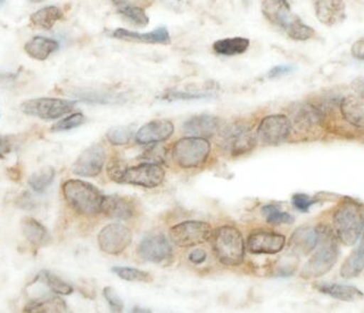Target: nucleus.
Wrapping results in <instances>:
<instances>
[{
	"label": "nucleus",
	"mask_w": 364,
	"mask_h": 313,
	"mask_svg": "<svg viewBox=\"0 0 364 313\" xmlns=\"http://www.w3.org/2000/svg\"><path fill=\"white\" fill-rule=\"evenodd\" d=\"M359 241V246L353 250L351 255L343 262L341 266V277L346 280L357 277L364 270V229Z\"/></svg>",
	"instance_id": "nucleus-27"
},
{
	"label": "nucleus",
	"mask_w": 364,
	"mask_h": 313,
	"mask_svg": "<svg viewBox=\"0 0 364 313\" xmlns=\"http://www.w3.org/2000/svg\"><path fill=\"white\" fill-rule=\"evenodd\" d=\"M211 153V144L203 137H182L173 147V159L181 169L202 166Z\"/></svg>",
	"instance_id": "nucleus-5"
},
{
	"label": "nucleus",
	"mask_w": 364,
	"mask_h": 313,
	"mask_svg": "<svg viewBox=\"0 0 364 313\" xmlns=\"http://www.w3.org/2000/svg\"><path fill=\"white\" fill-rule=\"evenodd\" d=\"M133 129L129 127H114L107 132V140L112 145H127L132 140Z\"/></svg>",
	"instance_id": "nucleus-37"
},
{
	"label": "nucleus",
	"mask_w": 364,
	"mask_h": 313,
	"mask_svg": "<svg viewBox=\"0 0 364 313\" xmlns=\"http://www.w3.org/2000/svg\"><path fill=\"white\" fill-rule=\"evenodd\" d=\"M165 169L155 163H143L137 166L125 169L120 179V184L139 186L144 188H156L163 184L165 179Z\"/></svg>",
	"instance_id": "nucleus-10"
},
{
	"label": "nucleus",
	"mask_w": 364,
	"mask_h": 313,
	"mask_svg": "<svg viewBox=\"0 0 364 313\" xmlns=\"http://www.w3.org/2000/svg\"><path fill=\"white\" fill-rule=\"evenodd\" d=\"M54 179H55V169L53 167H44L32 174L29 179V185L36 193H42L50 184L53 183Z\"/></svg>",
	"instance_id": "nucleus-34"
},
{
	"label": "nucleus",
	"mask_w": 364,
	"mask_h": 313,
	"mask_svg": "<svg viewBox=\"0 0 364 313\" xmlns=\"http://www.w3.org/2000/svg\"><path fill=\"white\" fill-rule=\"evenodd\" d=\"M112 272L121 280H127V282H153V277L149 272L144 270H137L132 267H113Z\"/></svg>",
	"instance_id": "nucleus-36"
},
{
	"label": "nucleus",
	"mask_w": 364,
	"mask_h": 313,
	"mask_svg": "<svg viewBox=\"0 0 364 313\" xmlns=\"http://www.w3.org/2000/svg\"><path fill=\"white\" fill-rule=\"evenodd\" d=\"M10 149H11V147H10L7 137L0 134V157H4L6 154H8L10 152Z\"/></svg>",
	"instance_id": "nucleus-48"
},
{
	"label": "nucleus",
	"mask_w": 364,
	"mask_h": 313,
	"mask_svg": "<svg viewBox=\"0 0 364 313\" xmlns=\"http://www.w3.org/2000/svg\"><path fill=\"white\" fill-rule=\"evenodd\" d=\"M125 169H127V167H125L122 161H111L110 164H109L107 173H108V176L110 177L112 181L120 183L121 177H122L123 174H124Z\"/></svg>",
	"instance_id": "nucleus-43"
},
{
	"label": "nucleus",
	"mask_w": 364,
	"mask_h": 313,
	"mask_svg": "<svg viewBox=\"0 0 364 313\" xmlns=\"http://www.w3.org/2000/svg\"><path fill=\"white\" fill-rule=\"evenodd\" d=\"M30 1H31V3L38 4V3H42V1H43V0H30Z\"/></svg>",
	"instance_id": "nucleus-51"
},
{
	"label": "nucleus",
	"mask_w": 364,
	"mask_h": 313,
	"mask_svg": "<svg viewBox=\"0 0 364 313\" xmlns=\"http://www.w3.org/2000/svg\"><path fill=\"white\" fill-rule=\"evenodd\" d=\"M293 70H295V68L290 65L274 66V68H271L268 76L269 78H281V76H283V75L290 74V73H292Z\"/></svg>",
	"instance_id": "nucleus-45"
},
{
	"label": "nucleus",
	"mask_w": 364,
	"mask_h": 313,
	"mask_svg": "<svg viewBox=\"0 0 364 313\" xmlns=\"http://www.w3.org/2000/svg\"><path fill=\"white\" fill-rule=\"evenodd\" d=\"M287 33L290 36L291 39L295 41H307L311 39L315 36V30L313 28L309 27L302 21L301 18L294 16L291 23L287 28Z\"/></svg>",
	"instance_id": "nucleus-33"
},
{
	"label": "nucleus",
	"mask_w": 364,
	"mask_h": 313,
	"mask_svg": "<svg viewBox=\"0 0 364 313\" xmlns=\"http://www.w3.org/2000/svg\"><path fill=\"white\" fill-rule=\"evenodd\" d=\"M250 41L246 38H228L214 42L213 51L224 56H235L244 54L250 48Z\"/></svg>",
	"instance_id": "nucleus-29"
},
{
	"label": "nucleus",
	"mask_w": 364,
	"mask_h": 313,
	"mask_svg": "<svg viewBox=\"0 0 364 313\" xmlns=\"http://www.w3.org/2000/svg\"><path fill=\"white\" fill-rule=\"evenodd\" d=\"M6 0H0V5H3V4H5Z\"/></svg>",
	"instance_id": "nucleus-52"
},
{
	"label": "nucleus",
	"mask_w": 364,
	"mask_h": 313,
	"mask_svg": "<svg viewBox=\"0 0 364 313\" xmlns=\"http://www.w3.org/2000/svg\"><path fill=\"white\" fill-rule=\"evenodd\" d=\"M318 243L314 250V254L307 260L301 276L306 280L318 278L331 272L339 258V240L335 231L326 226H318Z\"/></svg>",
	"instance_id": "nucleus-1"
},
{
	"label": "nucleus",
	"mask_w": 364,
	"mask_h": 313,
	"mask_svg": "<svg viewBox=\"0 0 364 313\" xmlns=\"http://www.w3.org/2000/svg\"><path fill=\"white\" fill-rule=\"evenodd\" d=\"M290 122L292 131L309 132L323 122V111L309 102H299L290 111Z\"/></svg>",
	"instance_id": "nucleus-13"
},
{
	"label": "nucleus",
	"mask_w": 364,
	"mask_h": 313,
	"mask_svg": "<svg viewBox=\"0 0 364 313\" xmlns=\"http://www.w3.org/2000/svg\"><path fill=\"white\" fill-rule=\"evenodd\" d=\"M262 212L266 217L267 222L273 226H281V224H292L294 222V217L288 212L283 211L280 206L267 205L262 207Z\"/></svg>",
	"instance_id": "nucleus-35"
},
{
	"label": "nucleus",
	"mask_w": 364,
	"mask_h": 313,
	"mask_svg": "<svg viewBox=\"0 0 364 313\" xmlns=\"http://www.w3.org/2000/svg\"><path fill=\"white\" fill-rule=\"evenodd\" d=\"M175 132V125L169 120H153L143 125L136 133L141 144H151L167 141Z\"/></svg>",
	"instance_id": "nucleus-16"
},
{
	"label": "nucleus",
	"mask_w": 364,
	"mask_h": 313,
	"mask_svg": "<svg viewBox=\"0 0 364 313\" xmlns=\"http://www.w3.org/2000/svg\"><path fill=\"white\" fill-rule=\"evenodd\" d=\"M22 112L43 120H55L74 110L75 102L58 98H34L21 105Z\"/></svg>",
	"instance_id": "nucleus-7"
},
{
	"label": "nucleus",
	"mask_w": 364,
	"mask_h": 313,
	"mask_svg": "<svg viewBox=\"0 0 364 313\" xmlns=\"http://www.w3.org/2000/svg\"><path fill=\"white\" fill-rule=\"evenodd\" d=\"M210 97H212V95L208 92H169L164 95L163 98L173 102V100H192V99L210 98Z\"/></svg>",
	"instance_id": "nucleus-41"
},
{
	"label": "nucleus",
	"mask_w": 364,
	"mask_h": 313,
	"mask_svg": "<svg viewBox=\"0 0 364 313\" xmlns=\"http://www.w3.org/2000/svg\"><path fill=\"white\" fill-rule=\"evenodd\" d=\"M213 229L203 221H185L171 229V239L179 248H193L211 239Z\"/></svg>",
	"instance_id": "nucleus-8"
},
{
	"label": "nucleus",
	"mask_w": 364,
	"mask_h": 313,
	"mask_svg": "<svg viewBox=\"0 0 364 313\" xmlns=\"http://www.w3.org/2000/svg\"><path fill=\"white\" fill-rule=\"evenodd\" d=\"M166 155V149L163 147H153L151 149H147L146 152L144 153L145 159H149L147 163H155L159 164V161H164V157Z\"/></svg>",
	"instance_id": "nucleus-44"
},
{
	"label": "nucleus",
	"mask_w": 364,
	"mask_h": 313,
	"mask_svg": "<svg viewBox=\"0 0 364 313\" xmlns=\"http://www.w3.org/2000/svg\"><path fill=\"white\" fill-rule=\"evenodd\" d=\"M353 88L355 94L364 96V78H355L353 82Z\"/></svg>",
	"instance_id": "nucleus-49"
},
{
	"label": "nucleus",
	"mask_w": 364,
	"mask_h": 313,
	"mask_svg": "<svg viewBox=\"0 0 364 313\" xmlns=\"http://www.w3.org/2000/svg\"><path fill=\"white\" fill-rule=\"evenodd\" d=\"M262 11L270 23L284 30L294 18L288 0H262Z\"/></svg>",
	"instance_id": "nucleus-19"
},
{
	"label": "nucleus",
	"mask_w": 364,
	"mask_h": 313,
	"mask_svg": "<svg viewBox=\"0 0 364 313\" xmlns=\"http://www.w3.org/2000/svg\"><path fill=\"white\" fill-rule=\"evenodd\" d=\"M222 122L218 117L210 115L194 116L186 121L182 125V130L190 137H203L209 139L220 132Z\"/></svg>",
	"instance_id": "nucleus-17"
},
{
	"label": "nucleus",
	"mask_w": 364,
	"mask_h": 313,
	"mask_svg": "<svg viewBox=\"0 0 364 313\" xmlns=\"http://www.w3.org/2000/svg\"><path fill=\"white\" fill-rule=\"evenodd\" d=\"M58 48L60 43L56 40L48 39L46 36H34L24 46L26 53L36 60H48V56L58 51Z\"/></svg>",
	"instance_id": "nucleus-25"
},
{
	"label": "nucleus",
	"mask_w": 364,
	"mask_h": 313,
	"mask_svg": "<svg viewBox=\"0 0 364 313\" xmlns=\"http://www.w3.org/2000/svg\"><path fill=\"white\" fill-rule=\"evenodd\" d=\"M292 132L290 119L284 115H272L262 119L257 129V139L262 144L278 145L288 140Z\"/></svg>",
	"instance_id": "nucleus-9"
},
{
	"label": "nucleus",
	"mask_w": 364,
	"mask_h": 313,
	"mask_svg": "<svg viewBox=\"0 0 364 313\" xmlns=\"http://www.w3.org/2000/svg\"><path fill=\"white\" fill-rule=\"evenodd\" d=\"M113 4L119 14L136 27L144 28L149 23V16L143 8L129 4L127 0H113Z\"/></svg>",
	"instance_id": "nucleus-28"
},
{
	"label": "nucleus",
	"mask_w": 364,
	"mask_h": 313,
	"mask_svg": "<svg viewBox=\"0 0 364 313\" xmlns=\"http://www.w3.org/2000/svg\"><path fill=\"white\" fill-rule=\"evenodd\" d=\"M22 232L26 239L36 248H43L50 242V236L48 230L42 223L33 218H24L21 222Z\"/></svg>",
	"instance_id": "nucleus-26"
},
{
	"label": "nucleus",
	"mask_w": 364,
	"mask_h": 313,
	"mask_svg": "<svg viewBox=\"0 0 364 313\" xmlns=\"http://www.w3.org/2000/svg\"><path fill=\"white\" fill-rule=\"evenodd\" d=\"M315 14L318 21L327 27L343 23L347 18L343 0H316Z\"/></svg>",
	"instance_id": "nucleus-18"
},
{
	"label": "nucleus",
	"mask_w": 364,
	"mask_h": 313,
	"mask_svg": "<svg viewBox=\"0 0 364 313\" xmlns=\"http://www.w3.org/2000/svg\"><path fill=\"white\" fill-rule=\"evenodd\" d=\"M333 231L343 245H355L364 229L361 208L351 200H345L333 212Z\"/></svg>",
	"instance_id": "nucleus-2"
},
{
	"label": "nucleus",
	"mask_w": 364,
	"mask_h": 313,
	"mask_svg": "<svg viewBox=\"0 0 364 313\" xmlns=\"http://www.w3.org/2000/svg\"><path fill=\"white\" fill-rule=\"evenodd\" d=\"M85 122H86V118L84 115L76 112V114L70 115V116L58 121L52 127L50 131L52 132H63V131L73 130V129L78 128L80 125L84 124Z\"/></svg>",
	"instance_id": "nucleus-38"
},
{
	"label": "nucleus",
	"mask_w": 364,
	"mask_h": 313,
	"mask_svg": "<svg viewBox=\"0 0 364 313\" xmlns=\"http://www.w3.org/2000/svg\"><path fill=\"white\" fill-rule=\"evenodd\" d=\"M26 312H68V304L60 297L38 299L30 302L26 308Z\"/></svg>",
	"instance_id": "nucleus-31"
},
{
	"label": "nucleus",
	"mask_w": 364,
	"mask_h": 313,
	"mask_svg": "<svg viewBox=\"0 0 364 313\" xmlns=\"http://www.w3.org/2000/svg\"><path fill=\"white\" fill-rule=\"evenodd\" d=\"M351 54L357 60H364V36L353 43V48H351Z\"/></svg>",
	"instance_id": "nucleus-47"
},
{
	"label": "nucleus",
	"mask_w": 364,
	"mask_h": 313,
	"mask_svg": "<svg viewBox=\"0 0 364 313\" xmlns=\"http://www.w3.org/2000/svg\"><path fill=\"white\" fill-rule=\"evenodd\" d=\"M318 243V230L313 227H301L295 230L289 242L291 252L297 256L311 253Z\"/></svg>",
	"instance_id": "nucleus-21"
},
{
	"label": "nucleus",
	"mask_w": 364,
	"mask_h": 313,
	"mask_svg": "<svg viewBox=\"0 0 364 313\" xmlns=\"http://www.w3.org/2000/svg\"><path fill=\"white\" fill-rule=\"evenodd\" d=\"M147 312V311H149V310H143V309H134V310H133V312Z\"/></svg>",
	"instance_id": "nucleus-50"
},
{
	"label": "nucleus",
	"mask_w": 364,
	"mask_h": 313,
	"mask_svg": "<svg viewBox=\"0 0 364 313\" xmlns=\"http://www.w3.org/2000/svg\"><path fill=\"white\" fill-rule=\"evenodd\" d=\"M208 254L205 250H201V248H197V250H192L191 253L189 254V260L196 265H200L202 262H205Z\"/></svg>",
	"instance_id": "nucleus-46"
},
{
	"label": "nucleus",
	"mask_w": 364,
	"mask_h": 313,
	"mask_svg": "<svg viewBox=\"0 0 364 313\" xmlns=\"http://www.w3.org/2000/svg\"><path fill=\"white\" fill-rule=\"evenodd\" d=\"M36 280L44 282L55 294L68 296V295L74 292V288L68 282H64L62 278L58 277L53 272H48V270H42L41 272H38Z\"/></svg>",
	"instance_id": "nucleus-32"
},
{
	"label": "nucleus",
	"mask_w": 364,
	"mask_h": 313,
	"mask_svg": "<svg viewBox=\"0 0 364 313\" xmlns=\"http://www.w3.org/2000/svg\"><path fill=\"white\" fill-rule=\"evenodd\" d=\"M101 212L112 219L129 220L134 216V206L120 196H103Z\"/></svg>",
	"instance_id": "nucleus-22"
},
{
	"label": "nucleus",
	"mask_w": 364,
	"mask_h": 313,
	"mask_svg": "<svg viewBox=\"0 0 364 313\" xmlns=\"http://www.w3.org/2000/svg\"><path fill=\"white\" fill-rule=\"evenodd\" d=\"M317 203H318L317 198L309 197L305 193H295L292 197V205L294 206L295 209L305 213L309 211L311 206L316 205Z\"/></svg>",
	"instance_id": "nucleus-40"
},
{
	"label": "nucleus",
	"mask_w": 364,
	"mask_h": 313,
	"mask_svg": "<svg viewBox=\"0 0 364 313\" xmlns=\"http://www.w3.org/2000/svg\"><path fill=\"white\" fill-rule=\"evenodd\" d=\"M132 243V232L121 223L109 224L98 234L99 248L105 253L119 255Z\"/></svg>",
	"instance_id": "nucleus-11"
},
{
	"label": "nucleus",
	"mask_w": 364,
	"mask_h": 313,
	"mask_svg": "<svg viewBox=\"0 0 364 313\" xmlns=\"http://www.w3.org/2000/svg\"><path fill=\"white\" fill-rule=\"evenodd\" d=\"M113 38L123 41L134 42V43L147 44H171V34L167 28L161 27L146 33L129 31V30L119 28L112 32Z\"/></svg>",
	"instance_id": "nucleus-20"
},
{
	"label": "nucleus",
	"mask_w": 364,
	"mask_h": 313,
	"mask_svg": "<svg viewBox=\"0 0 364 313\" xmlns=\"http://www.w3.org/2000/svg\"><path fill=\"white\" fill-rule=\"evenodd\" d=\"M341 115L343 119L355 128L364 129V96L349 95L341 100Z\"/></svg>",
	"instance_id": "nucleus-23"
},
{
	"label": "nucleus",
	"mask_w": 364,
	"mask_h": 313,
	"mask_svg": "<svg viewBox=\"0 0 364 313\" xmlns=\"http://www.w3.org/2000/svg\"><path fill=\"white\" fill-rule=\"evenodd\" d=\"M315 290H318L321 294L327 295V296L341 300V302H359L364 298L363 292L358 290L357 287L351 286V285L318 282L315 285Z\"/></svg>",
	"instance_id": "nucleus-24"
},
{
	"label": "nucleus",
	"mask_w": 364,
	"mask_h": 313,
	"mask_svg": "<svg viewBox=\"0 0 364 313\" xmlns=\"http://www.w3.org/2000/svg\"><path fill=\"white\" fill-rule=\"evenodd\" d=\"M106 163V151L100 144H94L85 149L73 165V173L77 176L96 177L102 171Z\"/></svg>",
	"instance_id": "nucleus-12"
},
{
	"label": "nucleus",
	"mask_w": 364,
	"mask_h": 313,
	"mask_svg": "<svg viewBox=\"0 0 364 313\" xmlns=\"http://www.w3.org/2000/svg\"><path fill=\"white\" fill-rule=\"evenodd\" d=\"M63 195L80 215L96 217L101 213L103 195L91 184L80 179H70L63 185Z\"/></svg>",
	"instance_id": "nucleus-3"
},
{
	"label": "nucleus",
	"mask_w": 364,
	"mask_h": 313,
	"mask_svg": "<svg viewBox=\"0 0 364 313\" xmlns=\"http://www.w3.org/2000/svg\"><path fill=\"white\" fill-rule=\"evenodd\" d=\"M220 137L222 147L232 156H240L250 152L258 141L250 125L240 122L224 128L220 132Z\"/></svg>",
	"instance_id": "nucleus-6"
},
{
	"label": "nucleus",
	"mask_w": 364,
	"mask_h": 313,
	"mask_svg": "<svg viewBox=\"0 0 364 313\" xmlns=\"http://www.w3.org/2000/svg\"><path fill=\"white\" fill-rule=\"evenodd\" d=\"M77 98H80L82 102H95V104H109L113 102L117 99L113 98L111 95L101 94L97 92H78L76 95Z\"/></svg>",
	"instance_id": "nucleus-39"
},
{
	"label": "nucleus",
	"mask_w": 364,
	"mask_h": 313,
	"mask_svg": "<svg viewBox=\"0 0 364 313\" xmlns=\"http://www.w3.org/2000/svg\"><path fill=\"white\" fill-rule=\"evenodd\" d=\"M63 17V12L56 6H46L42 9L32 14L30 17V23L34 28L48 30L55 26L56 22L60 21Z\"/></svg>",
	"instance_id": "nucleus-30"
},
{
	"label": "nucleus",
	"mask_w": 364,
	"mask_h": 313,
	"mask_svg": "<svg viewBox=\"0 0 364 313\" xmlns=\"http://www.w3.org/2000/svg\"><path fill=\"white\" fill-rule=\"evenodd\" d=\"M139 254L147 262H161L171 258L173 248L165 236L159 234L143 240L139 246Z\"/></svg>",
	"instance_id": "nucleus-15"
},
{
	"label": "nucleus",
	"mask_w": 364,
	"mask_h": 313,
	"mask_svg": "<svg viewBox=\"0 0 364 313\" xmlns=\"http://www.w3.org/2000/svg\"><path fill=\"white\" fill-rule=\"evenodd\" d=\"M285 236L276 232L258 230L252 232L248 238V248L254 254H272L279 253L285 245Z\"/></svg>",
	"instance_id": "nucleus-14"
},
{
	"label": "nucleus",
	"mask_w": 364,
	"mask_h": 313,
	"mask_svg": "<svg viewBox=\"0 0 364 313\" xmlns=\"http://www.w3.org/2000/svg\"><path fill=\"white\" fill-rule=\"evenodd\" d=\"M103 296L106 298L107 302H108L109 306H110L112 312H122V300H121L120 297H119V295L115 292L113 288L106 287V288L103 290Z\"/></svg>",
	"instance_id": "nucleus-42"
},
{
	"label": "nucleus",
	"mask_w": 364,
	"mask_h": 313,
	"mask_svg": "<svg viewBox=\"0 0 364 313\" xmlns=\"http://www.w3.org/2000/svg\"><path fill=\"white\" fill-rule=\"evenodd\" d=\"M214 253L223 265L238 266L244 262L245 242L240 230L230 226L218 228L211 236Z\"/></svg>",
	"instance_id": "nucleus-4"
}]
</instances>
